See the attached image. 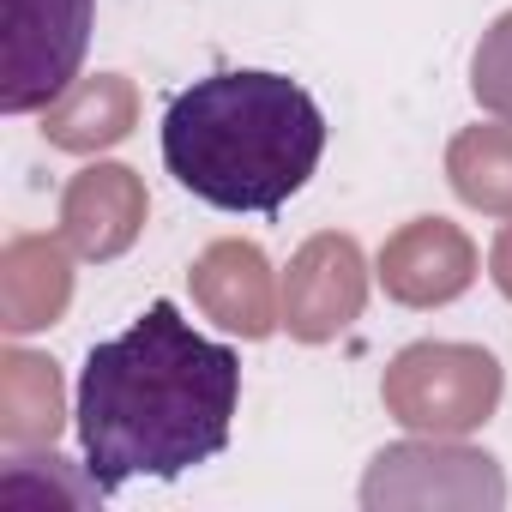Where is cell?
Masks as SVG:
<instances>
[{
    "label": "cell",
    "instance_id": "1",
    "mask_svg": "<svg viewBox=\"0 0 512 512\" xmlns=\"http://www.w3.org/2000/svg\"><path fill=\"white\" fill-rule=\"evenodd\" d=\"M241 356L199 338L175 302H151L121 338L91 344L79 374V446L103 494L133 476H187L229 446Z\"/></svg>",
    "mask_w": 512,
    "mask_h": 512
},
{
    "label": "cell",
    "instance_id": "2",
    "mask_svg": "<svg viewBox=\"0 0 512 512\" xmlns=\"http://www.w3.org/2000/svg\"><path fill=\"white\" fill-rule=\"evenodd\" d=\"M326 151L320 103L284 73L193 79L163 115L169 175L217 211H278L308 187Z\"/></svg>",
    "mask_w": 512,
    "mask_h": 512
},
{
    "label": "cell",
    "instance_id": "3",
    "mask_svg": "<svg viewBox=\"0 0 512 512\" xmlns=\"http://www.w3.org/2000/svg\"><path fill=\"white\" fill-rule=\"evenodd\" d=\"M500 386H506L500 362L476 344H410L392 356L380 398H386V416H398L404 428L458 440L494 416Z\"/></svg>",
    "mask_w": 512,
    "mask_h": 512
},
{
    "label": "cell",
    "instance_id": "4",
    "mask_svg": "<svg viewBox=\"0 0 512 512\" xmlns=\"http://www.w3.org/2000/svg\"><path fill=\"white\" fill-rule=\"evenodd\" d=\"M91 0H0V109H49L85 61Z\"/></svg>",
    "mask_w": 512,
    "mask_h": 512
},
{
    "label": "cell",
    "instance_id": "5",
    "mask_svg": "<svg viewBox=\"0 0 512 512\" xmlns=\"http://www.w3.org/2000/svg\"><path fill=\"white\" fill-rule=\"evenodd\" d=\"M362 302H368L362 247L338 229L308 235L284 272V332L302 344H332L362 320Z\"/></svg>",
    "mask_w": 512,
    "mask_h": 512
},
{
    "label": "cell",
    "instance_id": "6",
    "mask_svg": "<svg viewBox=\"0 0 512 512\" xmlns=\"http://www.w3.org/2000/svg\"><path fill=\"white\" fill-rule=\"evenodd\" d=\"M362 500L368 506H386V500H404V506H428V500H458V506H500L506 500V482L494 470L488 452H470V446H386L362 482Z\"/></svg>",
    "mask_w": 512,
    "mask_h": 512
},
{
    "label": "cell",
    "instance_id": "7",
    "mask_svg": "<svg viewBox=\"0 0 512 512\" xmlns=\"http://www.w3.org/2000/svg\"><path fill=\"white\" fill-rule=\"evenodd\" d=\"M380 284L404 308H446L476 284V241L446 217H416L380 247Z\"/></svg>",
    "mask_w": 512,
    "mask_h": 512
},
{
    "label": "cell",
    "instance_id": "8",
    "mask_svg": "<svg viewBox=\"0 0 512 512\" xmlns=\"http://www.w3.org/2000/svg\"><path fill=\"white\" fill-rule=\"evenodd\" d=\"M145 211H151L145 181L127 163H103L97 157L61 193V235H67V247L79 253V260L103 266V260H121V253L139 241Z\"/></svg>",
    "mask_w": 512,
    "mask_h": 512
},
{
    "label": "cell",
    "instance_id": "9",
    "mask_svg": "<svg viewBox=\"0 0 512 512\" xmlns=\"http://www.w3.org/2000/svg\"><path fill=\"white\" fill-rule=\"evenodd\" d=\"M187 278H193V302L223 332L272 338L284 326V284H272V266L253 241H211Z\"/></svg>",
    "mask_w": 512,
    "mask_h": 512
},
{
    "label": "cell",
    "instance_id": "10",
    "mask_svg": "<svg viewBox=\"0 0 512 512\" xmlns=\"http://www.w3.org/2000/svg\"><path fill=\"white\" fill-rule=\"evenodd\" d=\"M73 302V247L67 235H13L0 247V326L13 338L43 332Z\"/></svg>",
    "mask_w": 512,
    "mask_h": 512
},
{
    "label": "cell",
    "instance_id": "11",
    "mask_svg": "<svg viewBox=\"0 0 512 512\" xmlns=\"http://www.w3.org/2000/svg\"><path fill=\"white\" fill-rule=\"evenodd\" d=\"M133 121H139V91H133V79L97 73V79H73V85L43 109V139H49L55 151L91 157V151L121 145V139L133 133Z\"/></svg>",
    "mask_w": 512,
    "mask_h": 512
},
{
    "label": "cell",
    "instance_id": "12",
    "mask_svg": "<svg viewBox=\"0 0 512 512\" xmlns=\"http://www.w3.org/2000/svg\"><path fill=\"white\" fill-rule=\"evenodd\" d=\"M67 422L61 398V368L37 350H0V446L25 452V446H55Z\"/></svg>",
    "mask_w": 512,
    "mask_h": 512
},
{
    "label": "cell",
    "instance_id": "13",
    "mask_svg": "<svg viewBox=\"0 0 512 512\" xmlns=\"http://www.w3.org/2000/svg\"><path fill=\"white\" fill-rule=\"evenodd\" d=\"M446 175H452V193L482 217H512V121L464 127L446 145Z\"/></svg>",
    "mask_w": 512,
    "mask_h": 512
},
{
    "label": "cell",
    "instance_id": "14",
    "mask_svg": "<svg viewBox=\"0 0 512 512\" xmlns=\"http://www.w3.org/2000/svg\"><path fill=\"white\" fill-rule=\"evenodd\" d=\"M103 488L97 476H73L67 458H55V446H25L7 452L0 470V512H49V506H97Z\"/></svg>",
    "mask_w": 512,
    "mask_h": 512
},
{
    "label": "cell",
    "instance_id": "15",
    "mask_svg": "<svg viewBox=\"0 0 512 512\" xmlns=\"http://www.w3.org/2000/svg\"><path fill=\"white\" fill-rule=\"evenodd\" d=\"M470 91L494 121H512V13H500L482 31V43L470 55Z\"/></svg>",
    "mask_w": 512,
    "mask_h": 512
},
{
    "label": "cell",
    "instance_id": "16",
    "mask_svg": "<svg viewBox=\"0 0 512 512\" xmlns=\"http://www.w3.org/2000/svg\"><path fill=\"white\" fill-rule=\"evenodd\" d=\"M488 278H494V290L512 302V217H506V229H500L494 247H488Z\"/></svg>",
    "mask_w": 512,
    "mask_h": 512
}]
</instances>
